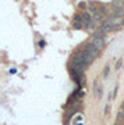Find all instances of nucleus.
<instances>
[{
    "label": "nucleus",
    "instance_id": "f257e3e1",
    "mask_svg": "<svg viewBox=\"0 0 124 125\" xmlns=\"http://www.w3.org/2000/svg\"><path fill=\"white\" fill-rule=\"evenodd\" d=\"M99 52H100V50H98L96 47H95V46L91 43V45H88L87 47H85L84 52H81V54H82V57H84L85 62H87V64L89 65V64H91V62H92L93 60L98 57Z\"/></svg>",
    "mask_w": 124,
    "mask_h": 125
},
{
    "label": "nucleus",
    "instance_id": "39448f33",
    "mask_svg": "<svg viewBox=\"0 0 124 125\" xmlns=\"http://www.w3.org/2000/svg\"><path fill=\"white\" fill-rule=\"evenodd\" d=\"M120 111H123V113H124V103L121 104V108H120Z\"/></svg>",
    "mask_w": 124,
    "mask_h": 125
},
{
    "label": "nucleus",
    "instance_id": "20e7f679",
    "mask_svg": "<svg viewBox=\"0 0 124 125\" xmlns=\"http://www.w3.org/2000/svg\"><path fill=\"white\" fill-rule=\"evenodd\" d=\"M112 29H114V27L110 24L109 20H106V21L103 22V25H102V31L103 32H109V31H112Z\"/></svg>",
    "mask_w": 124,
    "mask_h": 125
},
{
    "label": "nucleus",
    "instance_id": "7ed1b4c3",
    "mask_svg": "<svg viewBox=\"0 0 124 125\" xmlns=\"http://www.w3.org/2000/svg\"><path fill=\"white\" fill-rule=\"evenodd\" d=\"M92 45L96 47L98 50H102L105 47V39H103V36H95L92 40Z\"/></svg>",
    "mask_w": 124,
    "mask_h": 125
},
{
    "label": "nucleus",
    "instance_id": "f03ea898",
    "mask_svg": "<svg viewBox=\"0 0 124 125\" xmlns=\"http://www.w3.org/2000/svg\"><path fill=\"white\" fill-rule=\"evenodd\" d=\"M109 21H110V24L114 28H119V27H121V25L124 24V18H123V15H117V14H114V15H112V17L109 18Z\"/></svg>",
    "mask_w": 124,
    "mask_h": 125
},
{
    "label": "nucleus",
    "instance_id": "423d86ee",
    "mask_svg": "<svg viewBox=\"0 0 124 125\" xmlns=\"http://www.w3.org/2000/svg\"><path fill=\"white\" fill-rule=\"evenodd\" d=\"M116 125H124V124L121 122V121H117V122H116Z\"/></svg>",
    "mask_w": 124,
    "mask_h": 125
}]
</instances>
